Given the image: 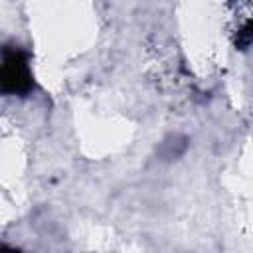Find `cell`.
Segmentation results:
<instances>
[{
  "mask_svg": "<svg viewBox=\"0 0 253 253\" xmlns=\"http://www.w3.org/2000/svg\"><path fill=\"white\" fill-rule=\"evenodd\" d=\"M186 146H188V138L186 136L170 134L168 138H164L160 142L158 154L162 156V160H174V158H178V156H182L186 152Z\"/></svg>",
  "mask_w": 253,
  "mask_h": 253,
  "instance_id": "cell-2",
  "label": "cell"
},
{
  "mask_svg": "<svg viewBox=\"0 0 253 253\" xmlns=\"http://www.w3.org/2000/svg\"><path fill=\"white\" fill-rule=\"evenodd\" d=\"M251 43H253V20H249V22L237 32V36H235V47L245 49V47L251 45Z\"/></svg>",
  "mask_w": 253,
  "mask_h": 253,
  "instance_id": "cell-3",
  "label": "cell"
},
{
  "mask_svg": "<svg viewBox=\"0 0 253 253\" xmlns=\"http://www.w3.org/2000/svg\"><path fill=\"white\" fill-rule=\"evenodd\" d=\"M0 91L4 95L26 97L34 91V75L28 53L16 45H4L0 67Z\"/></svg>",
  "mask_w": 253,
  "mask_h": 253,
  "instance_id": "cell-1",
  "label": "cell"
}]
</instances>
